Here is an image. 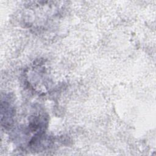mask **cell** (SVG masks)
Masks as SVG:
<instances>
[{
    "mask_svg": "<svg viewBox=\"0 0 156 156\" xmlns=\"http://www.w3.org/2000/svg\"><path fill=\"white\" fill-rule=\"evenodd\" d=\"M1 124L4 127H10L13 122L15 108L9 99H2L1 104Z\"/></svg>",
    "mask_w": 156,
    "mask_h": 156,
    "instance_id": "cell-1",
    "label": "cell"
}]
</instances>
